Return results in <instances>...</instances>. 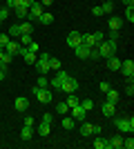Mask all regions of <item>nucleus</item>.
I'll return each instance as SVG.
<instances>
[{"instance_id":"nucleus-1","label":"nucleus","mask_w":134,"mask_h":149,"mask_svg":"<svg viewBox=\"0 0 134 149\" xmlns=\"http://www.w3.org/2000/svg\"><path fill=\"white\" fill-rule=\"evenodd\" d=\"M94 49L98 54V58H109L116 54V40H103V42L96 45Z\"/></svg>"},{"instance_id":"nucleus-2","label":"nucleus","mask_w":134,"mask_h":149,"mask_svg":"<svg viewBox=\"0 0 134 149\" xmlns=\"http://www.w3.org/2000/svg\"><path fill=\"white\" fill-rule=\"evenodd\" d=\"M114 125L116 129L123 131V134H132L134 131V118L130 116V118H114Z\"/></svg>"},{"instance_id":"nucleus-3","label":"nucleus","mask_w":134,"mask_h":149,"mask_svg":"<svg viewBox=\"0 0 134 149\" xmlns=\"http://www.w3.org/2000/svg\"><path fill=\"white\" fill-rule=\"evenodd\" d=\"M34 96H36V100L43 102V105H49L51 100H54V93H51L49 89H40V87L34 89Z\"/></svg>"},{"instance_id":"nucleus-4","label":"nucleus","mask_w":134,"mask_h":149,"mask_svg":"<svg viewBox=\"0 0 134 149\" xmlns=\"http://www.w3.org/2000/svg\"><path fill=\"white\" fill-rule=\"evenodd\" d=\"M43 16V5H40V0H34L32 5H29V20H38Z\"/></svg>"},{"instance_id":"nucleus-5","label":"nucleus","mask_w":134,"mask_h":149,"mask_svg":"<svg viewBox=\"0 0 134 149\" xmlns=\"http://www.w3.org/2000/svg\"><path fill=\"white\" fill-rule=\"evenodd\" d=\"M34 65H36V69H38L40 74H47V71H51V69H49V54H40V58L34 62Z\"/></svg>"},{"instance_id":"nucleus-6","label":"nucleus","mask_w":134,"mask_h":149,"mask_svg":"<svg viewBox=\"0 0 134 149\" xmlns=\"http://www.w3.org/2000/svg\"><path fill=\"white\" fill-rule=\"evenodd\" d=\"M76 89H78V82H76V78H72V76H67L65 82L60 85V91H65V93H74Z\"/></svg>"},{"instance_id":"nucleus-7","label":"nucleus","mask_w":134,"mask_h":149,"mask_svg":"<svg viewBox=\"0 0 134 149\" xmlns=\"http://www.w3.org/2000/svg\"><path fill=\"white\" fill-rule=\"evenodd\" d=\"M119 71H121L125 78L132 80V76H134V62L130 60V58H128V60H121V69H119Z\"/></svg>"},{"instance_id":"nucleus-8","label":"nucleus","mask_w":134,"mask_h":149,"mask_svg":"<svg viewBox=\"0 0 134 149\" xmlns=\"http://www.w3.org/2000/svg\"><path fill=\"white\" fill-rule=\"evenodd\" d=\"M67 76H69L67 71H60V69H58V71H56V78H51V80H49V87H54V89H58V91H60V85L65 82V78H67Z\"/></svg>"},{"instance_id":"nucleus-9","label":"nucleus","mask_w":134,"mask_h":149,"mask_svg":"<svg viewBox=\"0 0 134 149\" xmlns=\"http://www.w3.org/2000/svg\"><path fill=\"white\" fill-rule=\"evenodd\" d=\"M83 42V33H78V31H69L67 33V47H78V45Z\"/></svg>"},{"instance_id":"nucleus-10","label":"nucleus","mask_w":134,"mask_h":149,"mask_svg":"<svg viewBox=\"0 0 134 149\" xmlns=\"http://www.w3.org/2000/svg\"><path fill=\"white\" fill-rule=\"evenodd\" d=\"M119 147H123V136H121V134H116V136L107 138V145H105V149H119Z\"/></svg>"},{"instance_id":"nucleus-11","label":"nucleus","mask_w":134,"mask_h":149,"mask_svg":"<svg viewBox=\"0 0 134 149\" xmlns=\"http://www.w3.org/2000/svg\"><path fill=\"white\" fill-rule=\"evenodd\" d=\"M85 116H87V111H85L83 107H81V102H78L76 107H72V118H74V120L83 123V120H85Z\"/></svg>"},{"instance_id":"nucleus-12","label":"nucleus","mask_w":134,"mask_h":149,"mask_svg":"<svg viewBox=\"0 0 134 149\" xmlns=\"http://www.w3.org/2000/svg\"><path fill=\"white\" fill-rule=\"evenodd\" d=\"M74 51H76L78 58H83V60H85V58H89V54H92V47H87V45L81 42L78 47H74Z\"/></svg>"},{"instance_id":"nucleus-13","label":"nucleus","mask_w":134,"mask_h":149,"mask_svg":"<svg viewBox=\"0 0 134 149\" xmlns=\"http://www.w3.org/2000/svg\"><path fill=\"white\" fill-rule=\"evenodd\" d=\"M114 113H116V105L105 100V102H103V116H105V118H114Z\"/></svg>"},{"instance_id":"nucleus-14","label":"nucleus","mask_w":134,"mask_h":149,"mask_svg":"<svg viewBox=\"0 0 134 149\" xmlns=\"http://www.w3.org/2000/svg\"><path fill=\"white\" fill-rule=\"evenodd\" d=\"M13 107H16L18 111H27V109H29V100L22 98V96H18V98L13 100Z\"/></svg>"},{"instance_id":"nucleus-15","label":"nucleus","mask_w":134,"mask_h":149,"mask_svg":"<svg viewBox=\"0 0 134 149\" xmlns=\"http://www.w3.org/2000/svg\"><path fill=\"white\" fill-rule=\"evenodd\" d=\"M18 51H20V42H13V40H9V42H7L5 54H9V56H16Z\"/></svg>"},{"instance_id":"nucleus-16","label":"nucleus","mask_w":134,"mask_h":149,"mask_svg":"<svg viewBox=\"0 0 134 149\" xmlns=\"http://www.w3.org/2000/svg\"><path fill=\"white\" fill-rule=\"evenodd\" d=\"M107 25H109V31H121V27H123V18H112L107 20Z\"/></svg>"},{"instance_id":"nucleus-17","label":"nucleus","mask_w":134,"mask_h":149,"mask_svg":"<svg viewBox=\"0 0 134 149\" xmlns=\"http://www.w3.org/2000/svg\"><path fill=\"white\" fill-rule=\"evenodd\" d=\"M107 69L109 71H119V69H121V60H119L116 56H109L107 58Z\"/></svg>"},{"instance_id":"nucleus-18","label":"nucleus","mask_w":134,"mask_h":149,"mask_svg":"<svg viewBox=\"0 0 134 149\" xmlns=\"http://www.w3.org/2000/svg\"><path fill=\"white\" fill-rule=\"evenodd\" d=\"M20 138H22L25 143H29V140L34 138V127H25V125H22V131H20Z\"/></svg>"},{"instance_id":"nucleus-19","label":"nucleus","mask_w":134,"mask_h":149,"mask_svg":"<svg viewBox=\"0 0 134 149\" xmlns=\"http://www.w3.org/2000/svg\"><path fill=\"white\" fill-rule=\"evenodd\" d=\"M18 29H20V36H22V33H32V31H34L32 20H25V22H20V25H18Z\"/></svg>"},{"instance_id":"nucleus-20","label":"nucleus","mask_w":134,"mask_h":149,"mask_svg":"<svg viewBox=\"0 0 134 149\" xmlns=\"http://www.w3.org/2000/svg\"><path fill=\"white\" fill-rule=\"evenodd\" d=\"M92 129H94V123H85L83 120V125H81V136H92Z\"/></svg>"},{"instance_id":"nucleus-21","label":"nucleus","mask_w":134,"mask_h":149,"mask_svg":"<svg viewBox=\"0 0 134 149\" xmlns=\"http://www.w3.org/2000/svg\"><path fill=\"white\" fill-rule=\"evenodd\" d=\"M105 96H107V102H114V105L119 102V98H121V96H119V91H116V89H112V87L105 91Z\"/></svg>"},{"instance_id":"nucleus-22","label":"nucleus","mask_w":134,"mask_h":149,"mask_svg":"<svg viewBox=\"0 0 134 149\" xmlns=\"http://www.w3.org/2000/svg\"><path fill=\"white\" fill-rule=\"evenodd\" d=\"M11 11L16 13L18 18H27V16H29V9H27V7H20V5H18V7H13Z\"/></svg>"},{"instance_id":"nucleus-23","label":"nucleus","mask_w":134,"mask_h":149,"mask_svg":"<svg viewBox=\"0 0 134 149\" xmlns=\"http://www.w3.org/2000/svg\"><path fill=\"white\" fill-rule=\"evenodd\" d=\"M40 22H43V25H51V22H54V16H51L49 11H43V16H40Z\"/></svg>"},{"instance_id":"nucleus-24","label":"nucleus","mask_w":134,"mask_h":149,"mask_svg":"<svg viewBox=\"0 0 134 149\" xmlns=\"http://www.w3.org/2000/svg\"><path fill=\"white\" fill-rule=\"evenodd\" d=\"M65 102H67V107L72 109V107H76L78 102H81V100H78L76 96H74V93H67V100H65Z\"/></svg>"},{"instance_id":"nucleus-25","label":"nucleus","mask_w":134,"mask_h":149,"mask_svg":"<svg viewBox=\"0 0 134 149\" xmlns=\"http://www.w3.org/2000/svg\"><path fill=\"white\" fill-rule=\"evenodd\" d=\"M105 145H107V140H105V138H101V134H98V136L94 138V147H96V149H105Z\"/></svg>"},{"instance_id":"nucleus-26","label":"nucleus","mask_w":134,"mask_h":149,"mask_svg":"<svg viewBox=\"0 0 134 149\" xmlns=\"http://www.w3.org/2000/svg\"><path fill=\"white\" fill-rule=\"evenodd\" d=\"M65 127V129H74V125H76V120L72 118V116H67V118H63V123H60Z\"/></svg>"},{"instance_id":"nucleus-27","label":"nucleus","mask_w":134,"mask_h":149,"mask_svg":"<svg viewBox=\"0 0 134 149\" xmlns=\"http://www.w3.org/2000/svg\"><path fill=\"white\" fill-rule=\"evenodd\" d=\"M83 45H87V47H96L94 36H92V33H83Z\"/></svg>"},{"instance_id":"nucleus-28","label":"nucleus","mask_w":134,"mask_h":149,"mask_svg":"<svg viewBox=\"0 0 134 149\" xmlns=\"http://www.w3.org/2000/svg\"><path fill=\"white\" fill-rule=\"evenodd\" d=\"M49 131H51V127H49V125H47V123H43V125H40V127H38V134H40V136H49Z\"/></svg>"},{"instance_id":"nucleus-29","label":"nucleus","mask_w":134,"mask_h":149,"mask_svg":"<svg viewBox=\"0 0 134 149\" xmlns=\"http://www.w3.org/2000/svg\"><path fill=\"white\" fill-rule=\"evenodd\" d=\"M49 69H51V71H58V69H60V60L49 56Z\"/></svg>"},{"instance_id":"nucleus-30","label":"nucleus","mask_w":134,"mask_h":149,"mask_svg":"<svg viewBox=\"0 0 134 149\" xmlns=\"http://www.w3.org/2000/svg\"><path fill=\"white\" fill-rule=\"evenodd\" d=\"M81 107H83L85 111H92V109H94V100H81Z\"/></svg>"},{"instance_id":"nucleus-31","label":"nucleus","mask_w":134,"mask_h":149,"mask_svg":"<svg viewBox=\"0 0 134 149\" xmlns=\"http://www.w3.org/2000/svg\"><path fill=\"white\" fill-rule=\"evenodd\" d=\"M56 111L60 113V116H65V113L69 111V107H67V102H58V105H56Z\"/></svg>"},{"instance_id":"nucleus-32","label":"nucleus","mask_w":134,"mask_h":149,"mask_svg":"<svg viewBox=\"0 0 134 149\" xmlns=\"http://www.w3.org/2000/svg\"><path fill=\"white\" fill-rule=\"evenodd\" d=\"M125 20H130V25L134 22V7H125Z\"/></svg>"},{"instance_id":"nucleus-33","label":"nucleus","mask_w":134,"mask_h":149,"mask_svg":"<svg viewBox=\"0 0 134 149\" xmlns=\"http://www.w3.org/2000/svg\"><path fill=\"white\" fill-rule=\"evenodd\" d=\"M123 147H125V149H134V138H132V134H130L128 138H123Z\"/></svg>"},{"instance_id":"nucleus-34","label":"nucleus","mask_w":134,"mask_h":149,"mask_svg":"<svg viewBox=\"0 0 134 149\" xmlns=\"http://www.w3.org/2000/svg\"><path fill=\"white\" fill-rule=\"evenodd\" d=\"M36 87H40V89H47V87H49V80H47V78H45V76L40 74V78H38V85H36Z\"/></svg>"},{"instance_id":"nucleus-35","label":"nucleus","mask_w":134,"mask_h":149,"mask_svg":"<svg viewBox=\"0 0 134 149\" xmlns=\"http://www.w3.org/2000/svg\"><path fill=\"white\" fill-rule=\"evenodd\" d=\"M9 40H11V38H9V33H7V36H5V33H0V49H2V51H5V47H7V42H9Z\"/></svg>"},{"instance_id":"nucleus-36","label":"nucleus","mask_w":134,"mask_h":149,"mask_svg":"<svg viewBox=\"0 0 134 149\" xmlns=\"http://www.w3.org/2000/svg\"><path fill=\"white\" fill-rule=\"evenodd\" d=\"M29 42H32V33H22V36H20V45H25V47H27Z\"/></svg>"},{"instance_id":"nucleus-37","label":"nucleus","mask_w":134,"mask_h":149,"mask_svg":"<svg viewBox=\"0 0 134 149\" xmlns=\"http://www.w3.org/2000/svg\"><path fill=\"white\" fill-rule=\"evenodd\" d=\"M101 9H103V13H114V5H112V2H105Z\"/></svg>"},{"instance_id":"nucleus-38","label":"nucleus","mask_w":134,"mask_h":149,"mask_svg":"<svg viewBox=\"0 0 134 149\" xmlns=\"http://www.w3.org/2000/svg\"><path fill=\"white\" fill-rule=\"evenodd\" d=\"M27 49L32 51V54H38V51H40V47H38V42H34V40H32V42L27 45Z\"/></svg>"},{"instance_id":"nucleus-39","label":"nucleus","mask_w":134,"mask_h":149,"mask_svg":"<svg viewBox=\"0 0 134 149\" xmlns=\"http://www.w3.org/2000/svg\"><path fill=\"white\" fill-rule=\"evenodd\" d=\"M125 93H128L130 98L134 96V85H132V80H130V78H128V87H125Z\"/></svg>"},{"instance_id":"nucleus-40","label":"nucleus","mask_w":134,"mask_h":149,"mask_svg":"<svg viewBox=\"0 0 134 149\" xmlns=\"http://www.w3.org/2000/svg\"><path fill=\"white\" fill-rule=\"evenodd\" d=\"M92 36H94V42H96V45H98V42H103V40H105V38H103V31H94Z\"/></svg>"},{"instance_id":"nucleus-41","label":"nucleus","mask_w":134,"mask_h":149,"mask_svg":"<svg viewBox=\"0 0 134 149\" xmlns=\"http://www.w3.org/2000/svg\"><path fill=\"white\" fill-rule=\"evenodd\" d=\"M9 36H20V29H18V25H11V27H9Z\"/></svg>"},{"instance_id":"nucleus-42","label":"nucleus","mask_w":134,"mask_h":149,"mask_svg":"<svg viewBox=\"0 0 134 149\" xmlns=\"http://www.w3.org/2000/svg\"><path fill=\"white\" fill-rule=\"evenodd\" d=\"M9 13H11V9H7V7H0V18H2V20H5Z\"/></svg>"},{"instance_id":"nucleus-43","label":"nucleus","mask_w":134,"mask_h":149,"mask_svg":"<svg viewBox=\"0 0 134 149\" xmlns=\"http://www.w3.org/2000/svg\"><path fill=\"white\" fill-rule=\"evenodd\" d=\"M7 9H13V7H18V0H5Z\"/></svg>"},{"instance_id":"nucleus-44","label":"nucleus","mask_w":134,"mask_h":149,"mask_svg":"<svg viewBox=\"0 0 134 149\" xmlns=\"http://www.w3.org/2000/svg\"><path fill=\"white\" fill-rule=\"evenodd\" d=\"M43 123L51 125V123H54V116H51V113H45V116H43Z\"/></svg>"},{"instance_id":"nucleus-45","label":"nucleus","mask_w":134,"mask_h":149,"mask_svg":"<svg viewBox=\"0 0 134 149\" xmlns=\"http://www.w3.org/2000/svg\"><path fill=\"white\" fill-rule=\"evenodd\" d=\"M92 13H94V16H98V18H101V16H105L101 7H94V9H92Z\"/></svg>"},{"instance_id":"nucleus-46","label":"nucleus","mask_w":134,"mask_h":149,"mask_svg":"<svg viewBox=\"0 0 134 149\" xmlns=\"http://www.w3.org/2000/svg\"><path fill=\"white\" fill-rule=\"evenodd\" d=\"M98 89H101V91L105 93V91H107V89H109V82H105V80H103L101 85H98Z\"/></svg>"},{"instance_id":"nucleus-47","label":"nucleus","mask_w":134,"mask_h":149,"mask_svg":"<svg viewBox=\"0 0 134 149\" xmlns=\"http://www.w3.org/2000/svg\"><path fill=\"white\" fill-rule=\"evenodd\" d=\"M32 2H34V0H18V5H20V7H27V9H29V5H32Z\"/></svg>"},{"instance_id":"nucleus-48","label":"nucleus","mask_w":134,"mask_h":149,"mask_svg":"<svg viewBox=\"0 0 134 149\" xmlns=\"http://www.w3.org/2000/svg\"><path fill=\"white\" fill-rule=\"evenodd\" d=\"M25 127H34V118H32V116H27V118H25Z\"/></svg>"},{"instance_id":"nucleus-49","label":"nucleus","mask_w":134,"mask_h":149,"mask_svg":"<svg viewBox=\"0 0 134 149\" xmlns=\"http://www.w3.org/2000/svg\"><path fill=\"white\" fill-rule=\"evenodd\" d=\"M92 134H94V136H98V134H101V125H96V123H94V129H92Z\"/></svg>"},{"instance_id":"nucleus-50","label":"nucleus","mask_w":134,"mask_h":149,"mask_svg":"<svg viewBox=\"0 0 134 149\" xmlns=\"http://www.w3.org/2000/svg\"><path fill=\"white\" fill-rule=\"evenodd\" d=\"M109 36H112V38H109V40H119V38H121V33H119V31H112Z\"/></svg>"},{"instance_id":"nucleus-51","label":"nucleus","mask_w":134,"mask_h":149,"mask_svg":"<svg viewBox=\"0 0 134 149\" xmlns=\"http://www.w3.org/2000/svg\"><path fill=\"white\" fill-rule=\"evenodd\" d=\"M51 2H54V0H40V5H43V7H49Z\"/></svg>"},{"instance_id":"nucleus-52","label":"nucleus","mask_w":134,"mask_h":149,"mask_svg":"<svg viewBox=\"0 0 134 149\" xmlns=\"http://www.w3.org/2000/svg\"><path fill=\"white\" fill-rule=\"evenodd\" d=\"M123 5L125 7H134V0H123Z\"/></svg>"},{"instance_id":"nucleus-53","label":"nucleus","mask_w":134,"mask_h":149,"mask_svg":"<svg viewBox=\"0 0 134 149\" xmlns=\"http://www.w3.org/2000/svg\"><path fill=\"white\" fill-rule=\"evenodd\" d=\"M5 76H7V71H5V69H0V82L5 80Z\"/></svg>"},{"instance_id":"nucleus-54","label":"nucleus","mask_w":134,"mask_h":149,"mask_svg":"<svg viewBox=\"0 0 134 149\" xmlns=\"http://www.w3.org/2000/svg\"><path fill=\"white\" fill-rule=\"evenodd\" d=\"M0 25H2V18H0Z\"/></svg>"},{"instance_id":"nucleus-55","label":"nucleus","mask_w":134,"mask_h":149,"mask_svg":"<svg viewBox=\"0 0 134 149\" xmlns=\"http://www.w3.org/2000/svg\"><path fill=\"white\" fill-rule=\"evenodd\" d=\"M0 7H2V5H0Z\"/></svg>"}]
</instances>
